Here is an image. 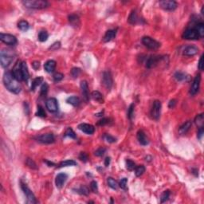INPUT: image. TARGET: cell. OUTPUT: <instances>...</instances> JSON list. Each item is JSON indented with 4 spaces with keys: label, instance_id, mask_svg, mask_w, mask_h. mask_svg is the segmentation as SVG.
<instances>
[{
    "label": "cell",
    "instance_id": "4",
    "mask_svg": "<svg viewBox=\"0 0 204 204\" xmlns=\"http://www.w3.org/2000/svg\"><path fill=\"white\" fill-rule=\"evenodd\" d=\"M167 58L165 56H161V55H152L148 58H146L145 61V66L148 69H153L156 67L160 65V63H162Z\"/></svg>",
    "mask_w": 204,
    "mask_h": 204
},
{
    "label": "cell",
    "instance_id": "9",
    "mask_svg": "<svg viewBox=\"0 0 204 204\" xmlns=\"http://www.w3.org/2000/svg\"><path fill=\"white\" fill-rule=\"evenodd\" d=\"M0 40L8 46H14L17 44V38L15 36L10 34H0Z\"/></svg>",
    "mask_w": 204,
    "mask_h": 204
},
{
    "label": "cell",
    "instance_id": "44",
    "mask_svg": "<svg viewBox=\"0 0 204 204\" xmlns=\"http://www.w3.org/2000/svg\"><path fill=\"white\" fill-rule=\"evenodd\" d=\"M81 73H82L81 69L75 67V68L72 69L71 76L73 78H78L79 77V75L81 74Z\"/></svg>",
    "mask_w": 204,
    "mask_h": 204
},
{
    "label": "cell",
    "instance_id": "45",
    "mask_svg": "<svg viewBox=\"0 0 204 204\" xmlns=\"http://www.w3.org/2000/svg\"><path fill=\"white\" fill-rule=\"evenodd\" d=\"M36 116H40V117H46V116L44 109L41 105L37 106V111L36 112Z\"/></svg>",
    "mask_w": 204,
    "mask_h": 204
},
{
    "label": "cell",
    "instance_id": "30",
    "mask_svg": "<svg viewBox=\"0 0 204 204\" xmlns=\"http://www.w3.org/2000/svg\"><path fill=\"white\" fill-rule=\"evenodd\" d=\"M18 27L20 31H23V32H26L29 30L30 28V24L27 21L25 20H21L18 23Z\"/></svg>",
    "mask_w": 204,
    "mask_h": 204
},
{
    "label": "cell",
    "instance_id": "48",
    "mask_svg": "<svg viewBox=\"0 0 204 204\" xmlns=\"http://www.w3.org/2000/svg\"><path fill=\"white\" fill-rule=\"evenodd\" d=\"M53 78L54 80V82H60V81H61L62 79L64 78V75L61 73H55L54 76H53Z\"/></svg>",
    "mask_w": 204,
    "mask_h": 204
},
{
    "label": "cell",
    "instance_id": "20",
    "mask_svg": "<svg viewBox=\"0 0 204 204\" xmlns=\"http://www.w3.org/2000/svg\"><path fill=\"white\" fill-rule=\"evenodd\" d=\"M137 139L139 141V143L143 145V146H146L149 143V140L148 139V137L145 135V133H143V131L142 130H139L137 133Z\"/></svg>",
    "mask_w": 204,
    "mask_h": 204
},
{
    "label": "cell",
    "instance_id": "11",
    "mask_svg": "<svg viewBox=\"0 0 204 204\" xmlns=\"http://www.w3.org/2000/svg\"><path fill=\"white\" fill-rule=\"evenodd\" d=\"M161 102L160 101H155L153 102L152 107L151 109V116L153 119L158 120L160 116V112H161Z\"/></svg>",
    "mask_w": 204,
    "mask_h": 204
},
{
    "label": "cell",
    "instance_id": "38",
    "mask_svg": "<svg viewBox=\"0 0 204 204\" xmlns=\"http://www.w3.org/2000/svg\"><path fill=\"white\" fill-rule=\"evenodd\" d=\"M144 171H145V167L143 165H139V166H137L135 168V174H136V175L137 177L142 175Z\"/></svg>",
    "mask_w": 204,
    "mask_h": 204
},
{
    "label": "cell",
    "instance_id": "50",
    "mask_svg": "<svg viewBox=\"0 0 204 204\" xmlns=\"http://www.w3.org/2000/svg\"><path fill=\"white\" fill-rule=\"evenodd\" d=\"M127 182H128V179L123 178L122 180H120V182L119 187H120L121 189L126 190V189H127Z\"/></svg>",
    "mask_w": 204,
    "mask_h": 204
},
{
    "label": "cell",
    "instance_id": "18",
    "mask_svg": "<svg viewBox=\"0 0 204 204\" xmlns=\"http://www.w3.org/2000/svg\"><path fill=\"white\" fill-rule=\"evenodd\" d=\"M81 89H82V94L84 101L85 102H88L89 100V92H88V83L86 81H82L81 82Z\"/></svg>",
    "mask_w": 204,
    "mask_h": 204
},
{
    "label": "cell",
    "instance_id": "16",
    "mask_svg": "<svg viewBox=\"0 0 204 204\" xmlns=\"http://www.w3.org/2000/svg\"><path fill=\"white\" fill-rule=\"evenodd\" d=\"M68 179V175L65 173H59L55 179V184L58 188H61Z\"/></svg>",
    "mask_w": 204,
    "mask_h": 204
},
{
    "label": "cell",
    "instance_id": "49",
    "mask_svg": "<svg viewBox=\"0 0 204 204\" xmlns=\"http://www.w3.org/2000/svg\"><path fill=\"white\" fill-rule=\"evenodd\" d=\"M79 159L82 160V162L86 163L88 160V155H87V153L83 152L80 153V155H79Z\"/></svg>",
    "mask_w": 204,
    "mask_h": 204
},
{
    "label": "cell",
    "instance_id": "29",
    "mask_svg": "<svg viewBox=\"0 0 204 204\" xmlns=\"http://www.w3.org/2000/svg\"><path fill=\"white\" fill-rule=\"evenodd\" d=\"M41 83H43V78L42 77H37L36 78H34L33 80V82H32V84H31V91H34L35 88H37L38 85H41Z\"/></svg>",
    "mask_w": 204,
    "mask_h": 204
},
{
    "label": "cell",
    "instance_id": "21",
    "mask_svg": "<svg viewBox=\"0 0 204 204\" xmlns=\"http://www.w3.org/2000/svg\"><path fill=\"white\" fill-rule=\"evenodd\" d=\"M56 65H57L56 61L54 60H49L44 64L45 70L49 73H51L54 72L55 69H56Z\"/></svg>",
    "mask_w": 204,
    "mask_h": 204
},
{
    "label": "cell",
    "instance_id": "51",
    "mask_svg": "<svg viewBox=\"0 0 204 204\" xmlns=\"http://www.w3.org/2000/svg\"><path fill=\"white\" fill-rule=\"evenodd\" d=\"M106 152V149L105 148H99L95 152L96 156H102Z\"/></svg>",
    "mask_w": 204,
    "mask_h": 204
},
{
    "label": "cell",
    "instance_id": "19",
    "mask_svg": "<svg viewBox=\"0 0 204 204\" xmlns=\"http://www.w3.org/2000/svg\"><path fill=\"white\" fill-rule=\"evenodd\" d=\"M199 53V48L194 46H187V47H185L184 50L183 54L185 56H194V55L197 54Z\"/></svg>",
    "mask_w": 204,
    "mask_h": 204
},
{
    "label": "cell",
    "instance_id": "24",
    "mask_svg": "<svg viewBox=\"0 0 204 204\" xmlns=\"http://www.w3.org/2000/svg\"><path fill=\"white\" fill-rule=\"evenodd\" d=\"M69 22L73 27H78L80 26V18L77 14H70L69 16Z\"/></svg>",
    "mask_w": 204,
    "mask_h": 204
},
{
    "label": "cell",
    "instance_id": "34",
    "mask_svg": "<svg viewBox=\"0 0 204 204\" xmlns=\"http://www.w3.org/2000/svg\"><path fill=\"white\" fill-rule=\"evenodd\" d=\"M76 192L78 193L79 194H82V195H88V194H89V189L86 186L82 185L79 188L76 189Z\"/></svg>",
    "mask_w": 204,
    "mask_h": 204
},
{
    "label": "cell",
    "instance_id": "27",
    "mask_svg": "<svg viewBox=\"0 0 204 204\" xmlns=\"http://www.w3.org/2000/svg\"><path fill=\"white\" fill-rule=\"evenodd\" d=\"M66 102H67L68 104H69V105L76 107V106H78L79 105L81 104V100H80L78 97L73 96V97H70L67 98Z\"/></svg>",
    "mask_w": 204,
    "mask_h": 204
},
{
    "label": "cell",
    "instance_id": "6",
    "mask_svg": "<svg viewBox=\"0 0 204 204\" xmlns=\"http://www.w3.org/2000/svg\"><path fill=\"white\" fill-rule=\"evenodd\" d=\"M142 43L144 45V46H146L149 50H156L157 49L160 47V43L156 40H155L154 38L148 36H145L142 38Z\"/></svg>",
    "mask_w": 204,
    "mask_h": 204
},
{
    "label": "cell",
    "instance_id": "53",
    "mask_svg": "<svg viewBox=\"0 0 204 204\" xmlns=\"http://www.w3.org/2000/svg\"><path fill=\"white\" fill-rule=\"evenodd\" d=\"M109 120H109V118H103V119H101V120H99L98 122H97V124L101 126L105 125V124H108L110 122Z\"/></svg>",
    "mask_w": 204,
    "mask_h": 204
},
{
    "label": "cell",
    "instance_id": "36",
    "mask_svg": "<svg viewBox=\"0 0 204 204\" xmlns=\"http://www.w3.org/2000/svg\"><path fill=\"white\" fill-rule=\"evenodd\" d=\"M48 89H49V85H48V84L47 83H46V82H43V84H42L41 86V90H40V95H41V97H44L46 96Z\"/></svg>",
    "mask_w": 204,
    "mask_h": 204
},
{
    "label": "cell",
    "instance_id": "22",
    "mask_svg": "<svg viewBox=\"0 0 204 204\" xmlns=\"http://www.w3.org/2000/svg\"><path fill=\"white\" fill-rule=\"evenodd\" d=\"M191 125H192V122L190 120H187V122H185L183 125H181L180 127V129H179V134H180V135L187 134V132L191 128Z\"/></svg>",
    "mask_w": 204,
    "mask_h": 204
},
{
    "label": "cell",
    "instance_id": "39",
    "mask_svg": "<svg viewBox=\"0 0 204 204\" xmlns=\"http://www.w3.org/2000/svg\"><path fill=\"white\" fill-rule=\"evenodd\" d=\"M170 190H164L163 193H162V194H161V196H160V202L163 203H164V202H166V201L169 199V197H170Z\"/></svg>",
    "mask_w": 204,
    "mask_h": 204
},
{
    "label": "cell",
    "instance_id": "3",
    "mask_svg": "<svg viewBox=\"0 0 204 204\" xmlns=\"http://www.w3.org/2000/svg\"><path fill=\"white\" fill-rule=\"evenodd\" d=\"M22 4L30 9H45L50 6L47 1L45 0H26L22 2Z\"/></svg>",
    "mask_w": 204,
    "mask_h": 204
},
{
    "label": "cell",
    "instance_id": "33",
    "mask_svg": "<svg viewBox=\"0 0 204 204\" xmlns=\"http://www.w3.org/2000/svg\"><path fill=\"white\" fill-rule=\"evenodd\" d=\"M175 78L179 82H183V81H187V78H188L186 73H184L183 72H176L174 75Z\"/></svg>",
    "mask_w": 204,
    "mask_h": 204
},
{
    "label": "cell",
    "instance_id": "40",
    "mask_svg": "<svg viewBox=\"0 0 204 204\" xmlns=\"http://www.w3.org/2000/svg\"><path fill=\"white\" fill-rule=\"evenodd\" d=\"M203 120H204L203 114L201 113V114L198 115V116L195 117V119H194V123H195L199 127H202L203 124Z\"/></svg>",
    "mask_w": 204,
    "mask_h": 204
},
{
    "label": "cell",
    "instance_id": "37",
    "mask_svg": "<svg viewBox=\"0 0 204 204\" xmlns=\"http://www.w3.org/2000/svg\"><path fill=\"white\" fill-rule=\"evenodd\" d=\"M48 37H49V34H48V33L46 32V31H44L39 32L38 36H37L38 40H39L40 41H41V42H44V41H46V40L48 39Z\"/></svg>",
    "mask_w": 204,
    "mask_h": 204
},
{
    "label": "cell",
    "instance_id": "23",
    "mask_svg": "<svg viewBox=\"0 0 204 204\" xmlns=\"http://www.w3.org/2000/svg\"><path fill=\"white\" fill-rule=\"evenodd\" d=\"M116 35V30H109L105 33V36L103 37L104 42H109L112 41L113 38H115Z\"/></svg>",
    "mask_w": 204,
    "mask_h": 204
},
{
    "label": "cell",
    "instance_id": "15",
    "mask_svg": "<svg viewBox=\"0 0 204 204\" xmlns=\"http://www.w3.org/2000/svg\"><path fill=\"white\" fill-rule=\"evenodd\" d=\"M200 82H201V75L199 74L196 75V77L194 78L193 83L190 86V93L191 95H195L199 89V86H200Z\"/></svg>",
    "mask_w": 204,
    "mask_h": 204
},
{
    "label": "cell",
    "instance_id": "60",
    "mask_svg": "<svg viewBox=\"0 0 204 204\" xmlns=\"http://www.w3.org/2000/svg\"><path fill=\"white\" fill-rule=\"evenodd\" d=\"M44 162L47 163L48 166L49 167H53V166H55V164L53 162H50V161H48V160H44Z\"/></svg>",
    "mask_w": 204,
    "mask_h": 204
},
{
    "label": "cell",
    "instance_id": "1",
    "mask_svg": "<svg viewBox=\"0 0 204 204\" xmlns=\"http://www.w3.org/2000/svg\"><path fill=\"white\" fill-rule=\"evenodd\" d=\"M3 84L7 89L10 92H13L14 94H18L21 92V87L19 82L14 77L12 72L6 71L3 74Z\"/></svg>",
    "mask_w": 204,
    "mask_h": 204
},
{
    "label": "cell",
    "instance_id": "46",
    "mask_svg": "<svg viewBox=\"0 0 204 204\" xmlns=\"http://www.w3.org/2000/svg\"><path fill=\"white\" fill-rule=\"evenodd\" d=\"M104 139H105L107 142H109V143H115L116 141V138H114L113 136L109 135V134H105L104 135Z\"/></svg>",
    "mask_w": 204,
    "mask_h": 204
},
{
    "label": "cell",
    "instance_id": "61",
    "mask_svg": "<svg viewBox=\"0 0 204 204\" xmlns=\"http://www.w3.org/2000/svg\"><path fill=\"white\" fill-rule=\"evenodd\" d=\"M198 171H198V169H193V170H192V173L194 174V175H195V176H198V175H199Z\"/></svg>",
    "mask_w": 204,
    "mask_h": 204
},
{
    "label": "cell",
    "instance_id": "43",
    "mask_svg": "<svg viewBox=\"0 0 204 204\" xmlns=\"http://www.w3.org/2000/svg\"><path fill=\"white\" fill-rule=\"evenodd\" d=\"M126 167L129 171H133L136 168V163L133 162V160H126Z\"/></svg>",
    "mask_w": 204,
    "mask_h": 204
},
{
    "label": "cell",
    "instance_id": "42",
    "mask_svg": "<svg viewBox=\"0 0 204 204\" xmlns=\"http://www.w3.org/2000/svg\"><path fill=\"white\" fill-rule=\"evenodd\" d=\"M26 164H27V166H28L31 169H37V164L35 163V162L32 159L27 158L26 160Z\"/></svg>",
    "mask_w": 204,
    "mask_h": 204
},
{
    "label": "cell",
    "instance_id": "14",
    "mask_svg": "<svg viewBox=\"0 0 204 204\" xmlns=\"http://www.w3.org/2000/svg\"><path fill=\"white\" fill-rule=\"evenodd\" d=\"M46 109L50 112H55L58 110V101L54 97L48 99L46 102Z\"/></svg>",
    "mask_w": 204,
    "mask_h": 204
},
{
    "label": "cell",
    "instance_id": "57",
    "mask_svg": "<svg viewBox=\"0 0 204 204\" xmlns=\"http://www.w3.org/2000/svg\"><path fill=\"white\" fill-rule=\"evenodd\" d=\"M32 65H33V68H34L35 70H37V69H38L39 67H40V62L37 61H35L32 63Z\"/></svg>",
    "mask_w": 204,
    "mask_h": 204
},
{
    "label": "cell",
    "instance_id": "17",
    "mask_svg": "<svg viewBox=\"0 0 204 204\" xmlns=\"http://www.w3.org/2000/svg\"><path fill=\"white\" fill-rule=\"evenodd\" d=\"M78 128L79 130H81L82 132L86 133L88 135H92V133H94V131H95V128L92 124H85V123L80 124Z\"/></svg>",
    "mask_w": 204,
    "mask_h": 204
},
{
    "label": "cell",
    "instance_id": "8",
    "mask_svg": "<svg viewBox=\"0 0 204 204\" xmlns=\"http://www.w3.org/2000/svg\"><path fill=\"white\" fill-rule=\"evenodd\" d=\"M102 84L108 90H110L113 85V79L111 73L109 71H105L102 74Z\"/></svg>",
    "mask_w": 204,
    "mask_h": 204
},
{
    "label": "cell",
    "instance_id": "26",
    "mask_svg": "<svg viewBox=\"0 0 204 204\" xmlns=\"http://www.w3.org/2000/svg\"><path fill=\"white\" fill-rule=\"evenodd\" d=\"M92 98L95 101L98 102L100 104H103L105 102V100H104V97H103V95H102L101 92L99 91H93L92 92Z\"/></svg>",
    "mask_w": 204,
    "mask_h": 204
},
{
    "label": "cell",
    "instance_id": "55",
    "mask_svg": "<svg viewBox=\"0 0 204 204\" xmlns=\"http://www.w3.org/2000/svg\"><path fill=\"white\" fill-rule=\"evenodd\" d=\"M198 67H199V70H201V71L203 70V55H202V56L200 57V59H199V61Z\"/></svg>",
    "mask_w": 204,
    "mask_h": 204
},
{
    "label": "cell",
    "instance_id": "59",
    "mask_svg": "<svg viewBox=\"0 0 204 204\" xmlns=\"http://www.w3.org/2000/svg\"><path fill=\"white\" fill-rule=\"evenodd\" d=\"M110 162H111L110 157H106L105 160V167H109V164H110Z\"/></svg>",
    "mask_w": 204,
    "mask_h": 204
},
{
    "label": "cell",
    "instance_id": "2",
    "mask_svg": "<svg viewBox=\"0 0 204 204\" xmlns=\"http://www.w3.org/2000/svg\"><path fill=\"white\" fill-rule=\"evenodd\" d=\"M16 54L14 50L10 49H3L0 52V62L1 65L3 68H7L12 63V61L15 58Z\"/></svg>",
    "mask_w": 204,
    "mask_h": 204
},
{
    "label": "cell",
    "instance_id": "31",
    "mask_svg": "<svg viewBox=\"0 0 204 204\" xmlns=\"http://www.w3.org/2000/svg\"><path fill=\"white\" fill-rule=\"evenodd\" d=\"M195 29H196V31H197L198 34H199V37H203L204 36V24L203 22H199V23H197L195 26L194 27Z\"/></svg>",
    "mask_w": 204,
    "mask_h": 204
},
{
    "label": "cell",
    "instance_id": "25",
    "mask_svg": "<svg viewBox=\"0 0 204 204\" xmlns=\"http://www.w3.org/2000/svg\"><path fill=\"white\" fill-rule=\"evenodd\" d=\"M22 73L23 81L27 82L28 79L30 78V73H29V71H28L27 63L25 61H22Z\"/></svg>",
    "mask_w": 204,
    "mask_h": 204
},
{
    "label": "cell",
    "instance_id": "52",
    "mask_svg": "<svg viewBox=\"0 0 204 204\" xmlns=\"http://www.w3.org/2000/svg\"><path fill=\"white\" fill-rule=\"evenodd\" d=\"M90 187L91 190L94 192V193H97L98 192V186H97V183L96 181H92L90 184Z\"/></svg>",
    "mask_w": 204,
    "mask_h": 204
},
{
    "label": "cell",
    "instance_id": "41",
    "mask_svg": "<svg viewBox=\"0 0 204 204\" xmlns=\"http://www.w3.org/2000/svg\"><path fill=\"white\" fill-rule=\"evenodd\" d=\"M65 137H70L72 139H76V133H74V131L71 128H68L66 131H65V135H64Z\"/></svg>",
    "mask_w": 204,
    "mask_h": 204
},
{
    "label": "cell",
    "instance_id": "56",
    "mask_svg": "<svg viewBox=\"0 0 204 204\" xmlns=\"http://www.w3.org/2000/svg\"><path fill=\"white\" fill-rule=\"evenodd\" d=\"M203 126H202V127H199V130H198V133H197V136L199 139H201L202 138V136H203Z\"/></svg>",
    "mask_w": 204,
    "mask_h": 204
},
{
    "label": "cell",
    "instance_id": "13",
    "mask_svg": "<svg viewBox=\"0 0 204 204\" xmlns=\"http://www.w3.org/2000/svg\"><path fill=\"white\" fill-rule=\"evenodd\" d=\"M12 73H13L14 78L17 79L18 82L23 81L22 73V61H18L16 62V64L14 65V68L12 69Z\"/></svg>",
    "mask_w": 204,
    "mask_h": 204
},
{
    "label": "cell",
    "instance_id": "62",
    "mask_svg": "<svg viewBox=\"0 0 204 204\" xmlns=\"http://www.w3.org/2000/svg\"><path fill=\"white\" fill-rule=\"evenodd\" d=\"M103 113H104V112H100V113H97V114H96V116H103Z\"/></svg>",
    "mask_w": 204,
    "mask_h": 204
},
{
    "label": "cell",
    "instance_id": "58",
    "mask_svg": "<svg viewBox=\"0 0 204 204\" xmlns=\"http://www.w3.org/2000/svg\"><path fill=\"white\" fill-rule=\"evenodd\" d=\"M175 104H176V101L175 100H171L170 102H169V105H168V107L170 108V109H172V108H174L175 106Z\"/></svg>",
    "mask_w": 204,
    "mask_h": 204
},
{
    "label": "cell",
    "instance_id": "7",
    "mask_svg": "<svg viewBox=\"0 0 204 204\" xmlns=\"http://www.w3.org/2000/svg\"><path fill=\"white\" fill-rule=\"evenodd\" d=\"M182 37L184 39H187V40H197L200 37L198 34L196 29L194 27H191L187 28V30L184 31V34L182 35Z\"/></svg>",
    "mask_w": 204,
    "mask_h": 204
},
{
    "label": "cell",
    "instance_id": "35",
    "mask_svg": "<svg viewBox=\"0 0 204 204\" xmlns=\"http://www.w3.org/2000/svg\"><path fill=\"white\" fill-rule=\"evenodd\" d=\"M107 182H108V185L109 187H110L112 189H114V190H116L118 188V184L113 178L112 177H109L108 180H107Z\"/></svg>",
    "mask_w": 204,
    "mask_h": 204
},
{
    "label": "cell",
    "instance_id": "47",
    "mask_svg": "<svg viewBox=\"0 0 204 204\" xmlns=\"http://www.w3.org/2000/svg\"><path fill=\"white\" fill-rule=\"evenodd\" d=\"M134 108H135L134 104H132V105L129 106V110H128V117H129L130 120L133 119V115H134Z\"/></svg>",
    "mask_w": 204,
    "mask_h": 204
},
{
    "label": "cell",
    "instance_id": "10",
    "mask_svg": "<svg viewBox=\"0 0 204 204\" xmlns=\"http://www.w3.org/2000/svg\"><path fill=\"white\" fill-rule=\"evenodd\" d=\"M35 139L38 142H40L41 143H46V144L53 143L55 141V137L54 136V134H52V133H46V134L39 135Z\"/></svg>",
    "mask_w": 204,
    "mask_h": 204
},
{
    "label": "cell",
    "instance_id": "54",
    "mask_svg": "<svg viewBox=\"0 0 204 204\" xmlns=\"http://www.w3.org/2000/svg\"><path fill=\"white\" fill-rule=\"evenodd\" d=\"M60 46H61V43L59 41H56L50 47V50H57L58 49L60 48Z\"/></svg>",
    "mask_w": 204,
    "mask_h": 204
},
{
    "label": "cell",
    "instance_id": "32",
    "mask_svg": "<svg viewBox=\"0 0 204 204\" xmlns=\"http://www.w3.org/2000/svg\"><path fill=\"white\" fill-rule=\"evenodd\" d=\"M77 165V162L73 160H67L65 161H62L59 163L58 167H69V166H75Z\"/></svg>",
    "mask_w": 204,
    "mask_h": 204
},
{
    "label": "cell",
    "instance_id": "12",
    "mask_svg": "<svg viewBox=\"0 0 204 204\" xmlns=\"http://www.w3.org/2000/svg\"><path fill=\"white\" fill-rule=\"evenodd\" d=\"M160 6L166 10H174L177 8L178 4L173 0H162L160 2Z\"/></svg>",
    "mask_w": 204,
    "mask_h": 204
},
{
    "label": "cell",
    "instance_id": "5",
    "mask_svg": "<svg viewBox=\"0 0 204 204\" xmlns=\"http://www.w3.org/2000/svg\"><path fill=\"white\" fill-rule=\"evenodd\" d=\"M20 184H21V188H22V191H23L24 194L26 195L27 199V203H31V204L37 203V200H36L35 195H34V193L31 191V189L29 188V187L27 186V184L23 183L22 181H21Z\"/></svg>",
    "mask_w": 204,
    "mask_h": 204
},
{
    "label": "cell",
    "instance_id": "28",
    "mask_svg": "<svg viewBox=\"0 0 204 204\" xmlns=\"http://www.w3.org/2000/svg\"><path fill=\"white\" fill-rule=\"evenodd\" d=\"M128 22H129V23L132 24V25H135L138 22V16L136 14V10H133L131 12L129 17L128 18Z\"/></svg>",
    "mask_w": 204,
    "mask_h": 204
}]
</instances>
